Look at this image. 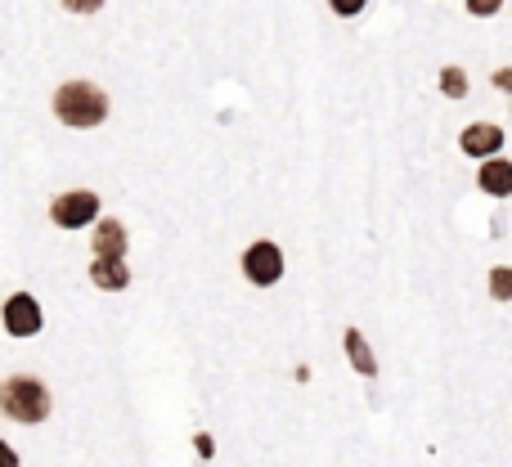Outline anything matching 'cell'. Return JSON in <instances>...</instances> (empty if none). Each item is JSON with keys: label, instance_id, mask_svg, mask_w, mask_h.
Wrapping results in <instances>:
<instances>
[{"label": "cell", "instance_id": "16", "mask_svg": "<svg viewBox=\"0 0 512 467\" xmlns=\"http://www.w3.org/2000/svg\"><path fill=\"white\" fill-rule=\"evenodd\" d=\"M333 9H337V14H355V9H360V0H337Z\"/></svg>", "mask_w": 512, "mask_h": 467}, {"label": "cell", "instance_id": "15", "mask_svg": "<svg viewBox=\"0 0 512 467\" xmlns=\"http://www.w3.org/2000/svg\"><path fill=\"white\" fill-rule=\"evenodd\" d=\"M495 86H499V90H512V68H499V72H495Z\"/></svg>", "mask_w": 512, "mask_h": 467}, {"label": "cell", "instance_id": "10", "mask_svg": "<svg viewBox=\"0 0 512 467\" xmlns=\"http://www.w3.org/2000/svg\"><path fill=\"white\" fill-rule=\"evenodd\" d=\"M90 279L104 292H122L126 283H131V270H126V261H95L90 265Z\"/></svg>", "mask_w": 512, "mask_h": 467}, {"label": "cell", "instance_id": "14", "mask_svg": "<svg viewBox=\"0 0 512 467\" xmlns=\"http://www.w3.org/2000/svg\"><path fill=\"white\" fill-rule=\"evenodd\" d=\"M0 467H18V454H14V450H9V445H5V441H0Z\"/></svg>", "mask_w": 512, "mask_h": 467}, {"label": "cell", "instance_id": "13", "mask_svg": "<svg viewBox=\"0 0 512 467\" xmlns=\"http://www.w3.org/2000/svg\"><path fill=\"white\" fill-rule=\"evenodd\" d=\"M468 9H472V14H495L499 0H468Z\"/></svg>", "mask_w": 512, "mask_h": 467}, {"label": "cell", "instance_id": "11", "mask_svg": "<svg viewBox=\"0 0 512 467\" xmlns=\"http://www.w3.org/2000/svg\"><path fill=\"white\" fill-rule=\"evenodd\" d=\"M490 297L512 301V265H495V270H490Z\"/></svg>", "mask_w": 512, "mask_h": 467}, {"label": "cell", "instance_id": "4", "mask_svg": "<svg viewBox=\"0 0 512 467\" xmlns=\"http://www.w3.org/2000/svg\"><path fill=\"white\" fill-rule=\"evenodd\" d=\"M243 274L256 283V288H270V283H279V274H283V252L274 243H252L248 252H243Z\"/></svg>", "mask_w": 512, "mask_h": 467}, {"label": "cell", "instance_id": "6", "mask_svg": "<svg viewBox=\"0 0 512 467\" xmlns=\"http://www.w3.org/2000/svg\"><path fill=\"white\" fill-rule=\"evenodd\" d=\"M463 153H468V158H495L499 149H504V131H499V126H490V122H477V126H468V131H463Z\"/></svg>", "mask_w": 512, "mask_h": 467}, {"label": "cell", "instance_id": "8", "mask_svg": "<svg viewBox=\"0 0 512 467\" xmlns=\"http://www.w3.org/2000/svg\"><path fill=\"white\" fill-rule=\"evenodd\" d=\"M342 342H346V355H351L355 373H360V378H378V360H373V351H369V342H364L360 328H346Z\"/></svg>", "mask_w": 512, "mask_h": 467}, {"label": "cell", "instance_id": "1", "mask_svg": "<svg viewBox=\"0 0 512 467\" xmlns=\"http://www.w3.org/2000/svg\"><path fill=\"white\" fill-rule=\"evenodd\" d=\"M54 113L63 117V126H77V131H90L108 117V95L90 81H63L54 90Z\"/></svg>", "mask_w": 512, "mask_h": 467}, {"label": "cell", "instance_id": "7", "mask_svg": "<svg viewBox=\"0 0 512 467\" xmlns=\"http://www.w3.org/2000/svg\"><path fill=\"white\" fill-rule=\"evenodd\" d=\"M95 261H122L126 256V230H122V221H99V230H95Z\"/></svg>", "mask_w": 512, "mask_h": 467}, {"label": "cell", "instance_id": "5", "mask_svg": "<svg viewBox=\"0 0 512 467\" xmlns=\"http://www.w3.org/2000/svg\"><path fill=\"white\" fill-rule=\"evenodd\" d=\"M5 333L9 337L41 333V306H36V297H27V292H14V297L5 301Z\"/></svg>", "mask_w": 512, "mask_h": 467}, {"label": "cell", "instance_id": "3", "mask_svg": "<svg viewBox=\"0 0 512 467\" xmlns=\"http://www.w3.org/2000/svg\"><path fill=\"white\" fill-rule=\"evenodd\" d=\"M50 216H54V225H63V230H81V225H90L99 216V194H90V189L59 194L50 203Z\"/></svg>", "mask_w": 512, "mask_h": 467}, {"label": "cell", "instance_id": "9", "mask_svg": "<svg viewBox=\"0 0 512 467\" xmlns=\"http://www.w3.org/2000/svg\"><path fill=\"white\" fill-rule=\"evenodd\" d=\"M481 189L486 194H495V198H508L512 194V162H504V158H490L486 167H481Z\"/></svg>", "mask_w": 512, "mask_h": 467}, {"label": "cell", "instance_id": "2", "mask_svg": "<svg viewBox=\"0 0 512 467\" xmlns=\"http://www.w3.org/2000/svg\"><path fill=\"white\" fill-rule=\"evenodd\" d=\"M0 414L14 423H45L50 418V391L41 378H5L0 382Z\"/></svg>", "mask_w": 512, "mask_h": 467}, {"label": "cell", "instance_id": "12", "mask_svg": "<svg viewBox=\"0 0 512 467\" xmlns=\"http://www.w3.org/2000/svg\"><path fill=\"white\" fill-rule=\"evenodd\" d=\"M441 90H445L450 99H463V95H468V77H463V68H445V72H441Z\"/></svg>", "mask_w": 512, "mask_h": 467}]
</instances>
